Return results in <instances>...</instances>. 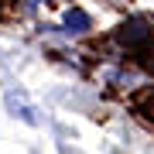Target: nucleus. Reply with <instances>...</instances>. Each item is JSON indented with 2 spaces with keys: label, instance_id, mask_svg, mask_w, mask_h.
I'll use <instances>...</instances> for the list:
<instances>
[{
  "label": "nucleus",
  "instance_id": "nucleus-1",
  "mask_svg": "<svg viewBox=\"0 0 154 154\" xmlns=\"http://www.w3.org/2000/svg\"><path fill=\"white\" fill-rule=\"evenodd\" d=\"M62 24H65L69 31H75V34H82V31H89V14L86 11H79V7H72V11H65V17H62Z\"/></svg>",
  "mask_w": 154,
  "mask_h": 154
},
{
  "label": "nucleus",
  "instance_id": "nucleus-2",
  "mask_svg": "<svg viewBox=\"0 0 154 154\" xmlns=\"http://www.w3.org/2000/svg\"><path fill=\"white\" fill-rule=\"evenodd\" d=\"M7 110H11L14 116H21V120H28V123H38V116L28 110V103H24L17 93H7Z\"/></svg>",
  "mask_w": 154,
  "mask_h": 154
},
{
  "label": "nucleus",
  "instance_id": "nucleus-3",
  "mask_svg": "<svg viewBox=\"0 0 154 154\" xmlns=\"http://www.w3.org/2000/svg\"><path fill=\"white\" fill-rule=\"evenodd\" d=\"M34 4H41V0H34Z\"/></svg>",
  "mask_w": 154,
  "mask_h": 154
}]
</instances>
